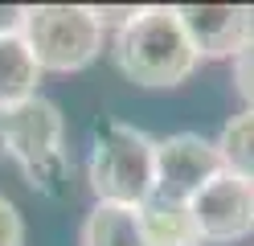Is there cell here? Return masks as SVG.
<instances>
[{"label": "cell", "instance_id": "1", "mask_svg": "<svg viewBox=\"0 0 254 246\" xmlns=\"http://www.w3.org/2000/svg\"><path fill=\"white\" fill-rule=\"evenodd\" d=\"M115 62L135 86H177L193 74L197 54L181 29L177 8L148 4L135 12L127 29H119Z\"/></svg>", "mask_w": 254, "mask_h": 246}, {"label": "cell", "instance_id": "2", "mask_svg": "<svg viewBox=\"0 0 254 246\" xmlns=\"http://www.w3.org/2000/svg\"><path fill=\"white\" fill-rule=\"evenodd\" d=\"M90 189L103 205L144 209L156 193V140L127 123H99L90 152Z\"/></svg>", "mask_w": 254, "mask_h": 246}, {"label": "cell", "instance_id": "3", "mask_svg": "<svg viewBox=\"0 0 254 246\" xmlns=\"http://www.w3.org/2000/svg\"><path fill=\"white\" fill-rule=\"evenodd\" d=\"M21 37L29 45L33 62L54 74H70V70H82L99 58L103 49V29L99 21L90 16V8L82 4H37V8H25V25H21Z\"/></svg>", "mask_w": 254, "mask_h": 246}, {"label": "cell", "instance_id": "4", "mask_svg": "<svg viewBox=\"0 0 254 246\" xmlns=\"http://www.w3.org/2000/svg\"><path fill=\"white\" fill-rule=\"evenodd\" d=\"M221 172V152L217 144H209L205 136L181 131V136L156 140V201H177L189 205L193 197L217 180Z\"/></svg>", "mask_w": 254, "mask_h": 246}, {"label": "cell", "instance_id": "5", "mask_svg": "<svg viewBox=\"0 0 254 246\" xmlns=\"http://www.w3.org/2000/svg\"><path fill=\"white\" fill-rule=\"evenodd\" d=\"M62 152V111L50 98H25V103L0 111V156H8L17 168L41 164Z\"/></svg>", "mask_w": 254, "mask_h": 246}, {"label": "cell", "instance_id": "6", "mask_svg": "<svg viewBox=\"0 0 254 246\" xmlns=\"http://www.w3.org/2000/svg\"><path fill=\"white\" fill-rule=\"evenodd\" d=\"M189 209H193L205 242L246 238L254 230V185H246V180H238L230 172H221L217 180H209V185L189 201Z\"/></svg>", "mask_w": 254, "mask_h": 246}, {"label": "cell", "instance_id": "7", "mask_svg": "<svg viewBox=\"0 0 254 246\" xmlns=\"http://www.w3.org/2000/svg\"><path fill=\"white\" fill-rule=\"evenodd\" d=\"M177 16L197 58H234L254 33L250 4H181Z\"/></svg>", "mask_w": 254, "mask_h": 246}, {"label": "cell", "instance_id": "8", "mask_svg": "<svg viewBox=\"0 0 254 246\" xmlns=\"http://www.w3.org/2000/svg\"><path fill=\"white\" fill-rule=\"evenodd\" d=\"M139 222H144V242L148 246H201V226L193 218L189 205L177 201H152L139 209Z\"/></svg>", "mask_w": 254, "mask_h": 246}, {"label": "cell", "instance_id": "9", "mask_svg": "<svg viewBox=\"0 0 254 246\" xmlns=\"http://www.w3.org/2000/svg\"><path fill=\"white\" fill-rule=\"evenodd\" d=\"M41 82V66L33 62L25 37H0V111L25 103V98L37 94Z\"/></svg>", "mask_w": 254, "mask_h": 246}, {"label": "cell", "instance_id": "10", "mask_svg": "<svg viewBox=\"0 0 254 246\" xmlns=\"http://www.w3.org/2000/svg\"><path fill=\"white\" fill-rule=\"evenodd\" d=\"M82 246H148L139 209L127 205H94L82 222Z\"/></svg>", "mask_w": 254, "mask_h": 246}, {"label": "cell", "instance_id": "11", "mask_svg": "<svg viewBox=\"0 0 254 246\" xmlns=\"http://www.w3.org/2000/svg\"><path fill=\"white\" fill-rule=\"evenodd\" d=\"M217 152H221V168H226L230 176L254 185V111L250 107L221 127Z\"/></svg>", "mask_w": 254, "mask_h": 246}, {"label": "cell", "instance_id": "12", "mask_svg": "<svg viewBox=\"0 0 254 246\" xmlns=\"http://www.w3.org/2000/svg\"><path fill=\"white\" fill-rule=\"evenodd\" d=\"M21 172H25V180H29L37 193H45V197H66V180H70V160H66V152H58V156L41 160V164H29V168H21Z\"/></svg>", "mask_w": 254, "mask_h": 246}, {"label": "cell", "instance_id": "13", "mask_svg": "<svg viewBox=\"0 0 254 246\" xmlns=\"http://www.w3.org/2000/svg\"><path fill=\"white\" fill-rule=\"evenodd\" d=\"M234 86H238V94L250 103V111H254V33H250V41L234 54Z\"/></svg>", "mask_w": 254, "mask_h": 246}, {"label": "cell", "instance_id": "14", "mask_svg": "<svg viewBox=\"0 0 254 246\" xmlns=\"http://www.w3.org/2000/svg\"><path fill=\"white\" fill-rule=\"evenodd\" d=\"M21 242H25V222H21L17 205L0 193V246H21Z\"/></svg>", "mask_w": 254, "mask_h": 246}, {"label": "cell", "instance_id": "15", "mask_svg": "<svg viewBox=\"0 0 254 246\" xmlns=\"http://www.w3.org/2000/svg\"><path fill=\"white\" fill-rule=\"evenodd\" d=\"M135 4H90V16L99 21V29H127L135 21Z\"/></svg>", "mask_w": 254, "mask_h": 246}, {"label": "cell", "instance_id": "16", "mask_svg": "<svg viewBox=\"0 0 254 246\" xmlns=\"http://www.w3.org/2000/svg\"><path fill=\"white\" fill-rule=\"evenodd\" d=\"M25 25V8L17 4H0V37H17Z\"/></svg>", "mask_w": 254, "mask_h": 246}]
</instances>
